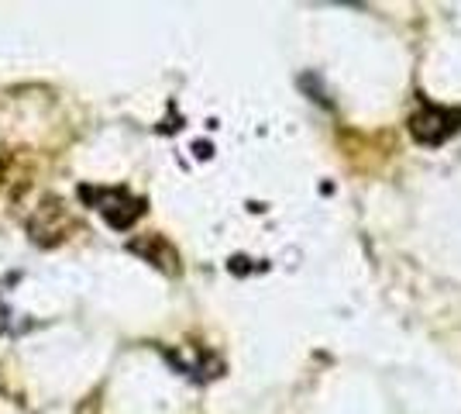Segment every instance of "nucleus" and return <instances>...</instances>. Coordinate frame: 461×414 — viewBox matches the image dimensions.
Masks as SVG:
<instances>
[{
	"label": "nucleus",
	"instance_id": "nucleus-1",
	"mask_svg": "<svg viewBox=\"0 0 461 414\" xmlns=\"http://www.w3.org/2000/svg\"><path fill=\"white\" fill-rule=\"evenodd\" d=\"M79 198L90 200L114 228H131L138 217H141V211H145V200L131 198L128 190H96V187H83Z\"/></svg>",
	"mask_w": 461,
	"mask_h": 414
},
{
	"label": "nucleus",
	"instance_id": "nucleus-2",
	"mask_svg": "<svg viewBox=\"0 0 461 414\" xmlns=\"http://www.w3.org/2000/svg\"><path fill=\"white\" fill-rule=\"evenodd\" d=\"M410 128L423 145H441L461 128V115L447 111V107H423L420 115L410 121Z\"/></svg>",
	"mask_w": 461,
	"mask_h": 414
}]
</instances>
